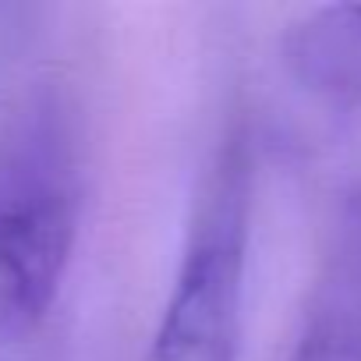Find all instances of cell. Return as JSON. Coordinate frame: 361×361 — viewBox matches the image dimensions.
I'll return each instance as SVG.
<instances>
[{
    "mask_svg": "<svg viewBox=\"0 0 361 361\" xmlns=\"http://www.w3.org/2000/svg\"><path fill=\"white\" fill-rule=\"evenodd\" d=\"M78 234L75 166L61 131L32 121L0 149V340L54 308Z\"/></svg>",
    "mask_w": 361,
    "mask_h": 361,
    "instance_id": "1",
    "label": "cell"
},
{
    "mask_svg": "<svg viewBox=\"0 0 361 361\" xmlns=\"http://www.w3.org/2000/svg\"><path fill=\"white\" fill-rule=\"evenodd\" d=\"M248 163L227 149L209 173L163 305L152 361H238L248 266Z\"/></svg>",
    "mask_w": 361,
    "mask_h": 361,
    "instance_id": "2",
    "label": "cell"
},
{
    "mask_svg": "<svg viewBox=\"0 0 361 361\" xmlns=\"http://www.w3.org/2000/svg\"><path fill=\"white\" fill-rule=\"evenodd\" d=\"M290 78L336 110L361 114V4H322L283 32Z\"/></svg>",
    "mask_w": 361,
    "mask_h": 361,
    "instance_id": "3",
    "label": "cell"
},
{
    "mask_svg": "<svg viewBox=\"0 0 361 361\" xmlns=\"http://www.w3.org/2000/svg\"><path fill=\"white\" fill-rule=\"evenodd\" d=\"M290 361H361V220L347 224Z\"/></svg>",
    "mask_w": 361,
    "mask_h": 361,
    "instance_id": "4",
    "label": "cell"
}]
</instances>
